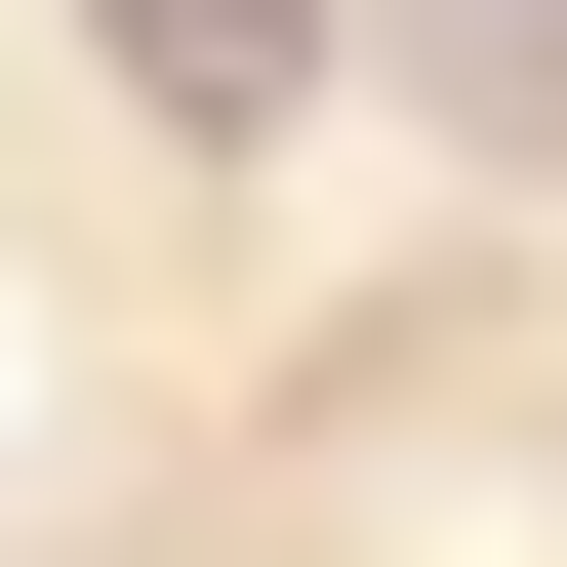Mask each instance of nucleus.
<instances>
[{"instance_id":"obj_1","label":"nucleus","mask_w":567,"mask_h":567,"mask_svg":"<svg viewBox=\"0 0 567 567\" xmlns=\"http://www.w3.org/2000/svg\"><path fill=\"white\" fill-rule=\"evenodd\" d=\"M82 41H122V122H203V163H244V122L324 82V0H82Z\"/></svg>"}]
</instances>
